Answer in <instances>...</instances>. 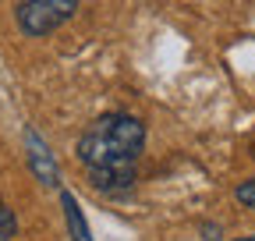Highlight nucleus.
Returning <instances> with one entry per match:
<instances>
[{"instance_id": "f257e3e1", "label": "nucleus", "mask_w": 255, "mask_h": 241, "mask_svg": "<svg viewBox=\"0 0 255 241\" xmlns=\"http://www.w3.org/2000/svg\"><path fill=\"white\" fill-rule=\"evenodd\" d=\"M145 149V124L135 114H100L78 135L75 153L89 170L135 167Z\"/></svg>"}, {"instance_id": "f03ea898", "label": "nucleus", "mask_w": 255, "mask_h": 241, "mask_svg": "<svg viewBox=\"0 0 255 241\" xmlns=\"http://www.w3.org/2000/svg\"><path fill=\"white\" fill-rule=\"evenodd\" d=\"M82 0H18L14 4V21L21 28V36L43 39L57 32L60 25H68L75 18Z\"/></svg>"}, {"instance_id": "7ed1b4c3", "label": "nucleus", "mask_w": 255, "mask_h": 241, "mask_svg": "<svg viewBox=\"0 0 255 241\" xmlns=\"http://www.w3.org/2000/svg\"><path fill=\"white\" fill-rule=\"evenodd\" d=\"M25 153H28V167L46 188H60V167L50 153V145L43 142V135L36 128H25Z\"/></svg>"}, {"instance_id": "20e7f679", "label": "nucleus", "mask_w": 255, "mask_h": 241, "mask_svg": "<svg viewBox=\"0 0 255 241\" xmlns=\"http://www.w3.org/2000/svg\"><path fill=\"white\" fill-rule=\"evenodd\" d=\"M92 188L107 199H124L135 192V167H117V170H89Z\"/></svg>"}, {"instance_id": "39448f33", "label": "nucleus", "mask_w": 255, "mask_h": 241, "mask_svg": "<svg viewBox=\"0 0 255 241\" xmlns=\"http://www.w3.org/2000/svg\"><path fill=\"white\" fill-rule=\"evenodd\" d=\"M60 202H64V217H68L71 238H75V241H92V234H89V224L82 220V209H78V199H75L71 192H60Z\"/></svg>"}, {"instance_id": "423d86ee", "label": "nucleus", "mask_w": 255, "mask_h": 241, "mask_svg": "<svg viewBox=\"0 0 255 241\" xmlns=\"http://www.w3.org/2000/svg\"><path fill=\"white\" fill-rule=\"evenodd\" d=\"M14 231H18V220H14V213L0 202V241H11L14 238Z\"/></svg>"}, {"instance_id": "0eeeda50", "label": "nucleus", "mask_w": 255, "mask_h": 241, "mask_svg": "<svg viewBox=\"0 0 255 241\" xmlns=\"http://www.w3.org/2000/svg\"><path fill=\"white\" fill-rule=\"evenodd\" d=\"M234 195H238V202H241V206H248V209H255V177H252V181H241V185H238V192H234Z\"/></svg>"}, {"instance_id": "6e6552de", "label": "nucleus", "mask_w": 255, "mask_h": 241, "mask_svg": "<svg viewBox=\"0 0 255 241\" xmlns=\"http://www.w3.org/2000/svg\"><path fill=\"white\" fill-rule=\"evenodd\" d=\"M234 241H255V234H248V238H234Z\"/></svg>"}]
</instances>
